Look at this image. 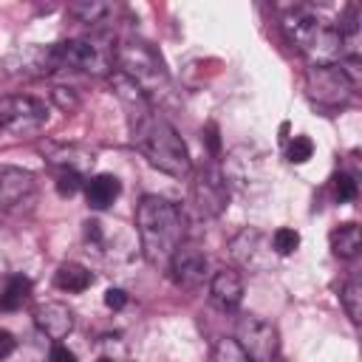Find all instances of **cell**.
Here are the masks:
<instances>
[{
    "instance_id": "cell-1",
    "label": "cell",
    "mask_w": 362,
    "mask_h": 362,
    "mask_svg": "<svg viewBox=\"0 0 362 362\" xmlns=\"http://www.w3.org/2000/svg\"><path fill=\"white\" fill-rule=\"evenodd\" d=\"M184 212L161 195H144L136 206V232L147 263L167 266L173 252L184 243Z\"/></svg>"
},
{
    "instance_id": "cell-2",
    "label": "cell",
    "mask_w": 362,
    "mask_h": 362,
    "mask_svg": "<svg viewBox=\"0 0 362 362\" xmlns=\"http://www.w3.org/2000/svg\"><path fill=\"white\" fill-rule=\"evenodd\" d=\"M130 139H133L136 150L161 173H167L173 178H187L192 173V158H189L184 139L153 107L144 110L141 116L130 119Z\"/></svg>"
},
{
    "instance_id": "cell-3",
    "label": "cell",
    "mask_w": 362,
    "mask_h": 362,
    "mask_svg": "<svg viewBox=\"0 0 362 362\" xmlns=\"http://www.w3.org/2000/svg\"><path fill=\"white\" fill-rule=\"evenodd\" d=\"M283 31L288 42L311 62V65H334L342 59V34L337 23L314 14L311 8H291L283 17Z\"/></svg>"
},
{
    "instance_id": "cell-4",
    "label": "cell",
    "mask_w": 362,
    "mask_h": 362,
    "mask_svg": "<svg viewBox=\"0 0 362 362\" xmlns=\"http://www.w3.org/2000/svg\"><path fill=\"white\" fill-rule=\"evenodd\" d=\"M113 59L119 65V74L127 76L144 96H153L167 88L170 76L158 57V51L144 40H122L113 48Z\"/></svg>"
},
{
    "instance_id": "cell-5",
    "label": "cell",
    "mask_w": 362,
    "mask_h": 362,
    "mask_svg": "<svg viewBox=\"0 0 362 362\" xmlns=\"http://www.w3.org/2000/svg\"><path fill=\"white\" fill-rule=\"evenodd\" d=\"M59 68L82 71L90 76H107L113 71V45L102 37H74L65 42H54Z\"/></svg>"
},
{
    "instance_id": "cell-6",
    "label": "cell",
    "mask_w": 362,
    "mask_h": 362,
    "mask_svg": "<svg viewBox=\"0 0 362 362\" xmlns=\"http://www.w3.org/2000/svg\"><path fill=\"white\" fill-rule=\"evenodd\" d=\"M45 122H48V107L42 99L28 96V93L0 96V133L23 139V136L40 133Z\"/></svg>"
},
{
    "instance_id": "cell-7",
    "label": "cell",
    "mask_w": 362,
    "mask_h": 362,
    "mask_svg": "<svg viewBox=\"0 0 362 362\" xmlns=\"http://www.w3.org/2000/svg\"><path fill=\"white\" fill-rule=\"evenodd\" d=\"M354 88L356 85L348 79V74L339 68V62H334V65H308V71H305V93L320 107L348 105L351 96H354Z\"/></svg>"
},
{
    "instance_id": "cell-8",
    "label": "cell",
    "mask_w": 362,
    "mask_h": 362,
    "mask_svg": "<svg viewBox=\"0 0 362 362\" xmlns=\"http://www.w3.org/2000/svg\"><path fill=\"white\" fill-rule=\"evenodd\" d=\"M232 339L240 345V351L249 356V362H274L277 359V328L257 314H243L235 325Z\"/></svg>"
},
{
    "instance_id": "cell-9",
    "label": "cell",
    "mask_w": 362,
    "mask_h": 362,
    "mask_svg": "<svg viewBox=\"0 0 362 362\" xmlns=\"http://www.w3.org/2000/svg\"><path fill=\"white\" fill-rule=\"evenodd\" d=\"M206 269H209L206 252L198 243H187V240L173 252V257L167 263L170 280L181 288H198L206 277Z\"/></svg>"
},
{
    "instance_id": "cell-10",
    "label": "cell",
    "mask_w": 362,
    "mask_h": 362,
    "mask_svg": "<svg viewBox=\"0 0 362 362\" xmlns=\"http://www.w3.org/2000/svg\"><path fill=\"white\" fill-rule=\"evenodd\" d=\"M192 201L198 206L201 215H221L226 201H229V189H226V181L221 175V170L215 164L204 167L195 181H192Z\"/></svg>"
},
{
    "instance_id": "cell-11",
    "label": "cell",
    "mask_w": 362,
    "mask_h": 362,
    "mask_svg": "<svg viewBox=\"0 0 362 362\" xmlns=\"http://www.w3.org/2000/svg\"><path fill=\"white\" fill-rule=\"evenodd\" d=\"M37 181L28 170L0 167V209H17L34 198Z\"/></svg>"
},
{
    "instance_id": "cell-12",
    "label": "cell",
    "mask_w": 362,
    "mask_h": 362,
    "mask_svg": "<svg viewBox=\"0 0 362 362\" xmlns=\"http://www.w3.org/2000/svg\"><path fill=\"white\" fill-rule=\"evenodd\" d=\"M14 65H17V74L48 76V74L59 71L57 48H54V45H31V48H23V51H17V54L8 59V68H14Z\"/></svg>"
},
{
    "instance_id": "cell-13",
    "label": "cell",
    "mask_w": 362,
    "mask_h": 362,
    "mask_svg": "<svg viewBox=\"0 0 362 362\" xmlns=\"http://www.w3.org/2000/svg\"><path fill=\"white\" fill-rule=\"evenodd\" d=\"M209 300L221 311H235L243 300V277L235 269H218L209 280Z\"/></svg>"
},
{
    "instance_id": "cell-14",
    "label": "cell",
    "mask_w": 362,
    "mask_h": 362,
    "mask_svg": "<svg viewBox=\"0 0 362 362\" xmlns=\"http://www.w3.org/2000/svg\"><path fill=\"white\" fill-rule=\"evenodd\" d=\"M34 325L54 342L65 339L74 331V311L62 303H42L34 308Z\"/></svg>"
},
{
    "instance_id": "cell-15",
    "label": "cell",
    "mask_w": 362,
    "mask_h": 362,
    "mask_svg": "<svg viewBox=\"0 0 362 362\" xmlns=\"http://www.w3.org/2000/svg\"><path fill=\"white\" fill-rule=\"evenodd\" d=\"M45 158L57 167V170H74L79 175H85L90 167H93V153H88L85 147H76V144H51L45 150Z\"/></svg>"
},
{
    "instance_id": "cell-16",
    "label": "cell",
    "mask_w": 362,
    "mask_h": 362,
    "mask_svg": "<svg viewBox=\"0 0 362 362\" xmlns=\"http://www.w3.org/2000/svg\"><path fill=\"white\" fill-rule=\"evenodd\" d=\"M122 192V181L113 173H96L85 184V198L90 209H107Z\"/></svg>"
},
{
    "instance_id": "cell-17",
    "label": "cell",
    "mask_w": 362,
    "mask_h": 362,
    "mask_svg": "<svg viewBox=\"0 0 362 362\" xmlns=\"http://www.w3.org/2000/svg\"><path fill=\"white\" fill-rule=\"evenodd\" d=\"M263 243H266V238L257 229H243L240 235L232 238V257L246 269H263V260L257 257Z\"/></svg>"
},
{
    "instance_id": "cell-18",
    "label": "cell",
    "mask_w": 362,
    "mask_h": 362,
    "mask_svg": "<svg viewBox=\"0 0 362 362\" xmlns=\"http://www.w3.org/2000/svg\"><path fill=\"white\" fill-rule=\"evenodd\" d=\"M328 243H331V252H334L337 257H342V260L356 257L359 249H362V232H359V223L345 221V223L334 226L331 235H328Z\"/></svg>"
},
{
    "instance_id": "cell-19",
    "label": "cell",
    "mask_w": 362,
    "mask_h": 362,
    "mask_svg": "<svg viewBox=\"0 0 362 362\" xmlns=\"http://www.w3.org/2000/svg\"><path fill=\"white\" fill-rule=\"evenodd\" d=\"M31 297V280L25 274L0 277V311H17Z\"/></svg>"
},
{
    "instance_id": "cell-20",
    "label": "cell",
    "mask_w": 362,
    "mask_h": 362,
    "mask_svg": "<svg viewBox=\"0 0 362 362\" xmlns=\"http://www.w3.org/2000/svg\"><path fill=\"white\" fill-rule=\"evenodd\" d=\"M54 283H57V288H62V291L79 294V291H85V288L93 283V274H90L82 263L68 260V263H62V266L54 272Z\"/></svg>"
},
{
    "instance_id": "cell-21",
    "label": "cell",
    "mask_w": 362,
    "mask_h": 362,
    "mask_svg": "<svg viewBox=\"0 0 362 362\" xmlns=\"http://www.w3.org/2000/svg\"><path fill=\"white\" fill-rule=\"evenodd\" d=\"M113 11L116 8L110 3H102V0H82V3H71L68 6V14L76 17L79 23H85V25H102V23L110 20Z\"/></svg>"
},
{
    "instance_id": "cell-22",
    "label": "cell",
    "mask_w": 362,
    "mask_h": 362,
    "mask_svg": "<svg viewBox=\"0 0 362 362\" xmlns=\"http://www.w3.org/2000/svg\"><path fill=\"white\" fill-rule=\"evenodd\" d=\"M339 300H342V308L348 311V317L354 322H359L362 320V286H359V280H348L339 291Z\"/></svg>"
},
{
    "instance_id": "cell-23",
    "label": "cell",
    "mask_w": 362,
    "mask_h": 362,
    "mask_svg": "<svg viewBox=\"0 0 362 362\" xmlns=\"http://www.w3.org/2000/svg\"><path fill=\"white\" fill-rule=\"evenodd\" d=\"M314 156V141L308 136H291V141L286 144V158L291 164H305Z\"/></svg>"
},
{
    "instance_id": "cell-24",
    "label": "cell",
    "mask_w": 362,
    "mask_h": 362,
    "mask_svg": "<svg viewBox=\"0 0 362 362\" xmlns=\"http://www.w3.org/2000/svg\"><path fill=\"white\" fill-rule=\"evenodd\" d=\"M209 362H249V356L240 351V345L235 339H221V342H215Z\"/></svg>"
},
{
    "instance_id": "cell-25",
    "label": "cell",
    "mask_w": 362,
    "mask_h": 362,
    "mask_svg": "<svg viewBox=\"0 0 362 362\" xmlns=\"http://www.w3.org/2000/svg\"><path fill=\"white\" fill-rule=\"evenodd\" d=\"M269 243H272V249L277 255H291L300 246V232L297 229H288V226H280V229H274V235H272Z\"/></svg>"
},
{
    "instance_id": "cell-26",
    "label": "cell",
    "mask_w": 362,
    "mask_h": 362,
    "mask_svg": "<svg viewBox=\"0 0 362 362\" xmlns=\"http://www.w3.org/2000/svg\"><path fill=\"white\" fill-rule=\"evenodd\" d=\"M54 187L62 198H71L82 189V175L74 173V170H57V178H54Z\"/></svg>"
},
{
    "instance_id": "cell-27",
    "label": "cell",
    "mask_w": 362,
    "mask_h": 362,
    "mask_svg": "<svg viewBox=\"0 0 362 362\" xmlns=\"http://www.w3.org/2000/svg\"><path fill=\"white\" fill-rule=\"evenodd\" d=\"M356 195H359V187H356V178H354V175H348V173L334 175V198H337L339 204L354 201Z\"/></svg>"
},
{
    "instance_id": "cell-28",
    "label": "cell",
    "mask_w": 362,
    "mask_h": 362,
    "mask_svg": "<svg viewBox=\"0 0 362 362\" xmlns=\"http://www.w3.org/2000/svg\"><path fill=\"white\" fill-rule=\"evenodd\" d=\"M105 305H107L110 311L124 308V305H127V291H124V288H107V291H105Z\"/></svg>"
},
{
    "instance_id": "cell-29",
    "label": "cell",
    "mask_w": 362,
    "mask_h": 362,
    "mask_svg": "<svg viewBox=\"0 0 362 362\" xmlns=\"http://www.w3.org/2000/svg\"><path fill=\"white\" fill-rule=\"evenodd\" d=\"M48 362H76V354L68 351L62 342H54L51 351H48Z\"/></svg>"
},
{
    "instance_id": "cell-30",
    "label": "cell",
    "mask_w": 362,
    "mask_h": 362,
    "mask_svg": "<svg viewBox=\"0 0 362 362\" xmlns=\"http://www.w3.org/2000/svg\"><path fill=\"white\" fill-rule=\"evenodd\" d=\"M14 348H17V339H14L8 331H3V328H0V359L11 356V354H14Z\"/></svg>"
},
{
    "instance_id": "cell-31",
    "label": "cell",
    "mask_w": 362,
    "mask_h": 362,
    "mask_svg": "<svg viewBox=\"0 0 362 362\" xmlns=\"http://www.w3.org/2000/svg\"><path fill=\"white\" fill-rule=\"evenodd\" d=\"M54 99L59 102L62 110H74V107H76V96H74V93L65 96V88H54Z\"/></svg>"
},
{
    "instance_id": "cell-32",
    "label": "cell",
    "mask_w": 362,
    "mask_h": 362,
    "mask_svg": "<svg viewBox=\"0 0 362 362\" xmlns=\"http://www.w3.org/2000/svg\"><path fill=\"white\" fill-rule=\"evenodd\" d=\"M206 144H209V153H218L221 150V139H218V124L215 122L206 124Z\"/></svg>"
},
{
    "instance_id": "cell-33",
    "label": "cell",
    "mask_w": 362,
    "mask_h": 362,
    "mask_svg": "<svg viewBox=\"0 0 362 362\" xmlns=\"http://www.w3.org/2000/svg\"><path fill=\"white\" fill-rule=\"evenodd\" d=\"M99 362H119V359H110V356H102Z\"/></svg>"
},
{
    "instance_id": "cell-34",
    "label": "cell",
    "mask_w": 362,
    "mask_h": 362,
    "mask_svg": "<svg viewBox=\"0 0 362 362\" xmlns=\"http://www.w3.org/2000/svg\"><path fill=\"white\" fill-rule=\"evenodd\" d=\"M274 362H283V359H274Z\"/></svg>"
}]
</instances>
